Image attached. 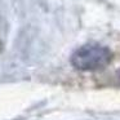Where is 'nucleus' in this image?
I'll return each mask as SVG.
<instances>
[{"instance_id": "obj_1", "label": "nucleus", "mask_w": 120, "mask_h": 120, "mask_svg": "<svg viewBox=\"0 0 120 120\" xmlns=\"http://www.w3.org/2000/svg\"><path fill=\"white\" fill-rule=\"evenodd\" d=\"M112 57L114 54L107 47L90 43L74 52L71 56V65L80 71H98L109 66Z\"/></svg>"}, {"instance_id": "obj_2", "label": "nucleus", "mask_w": 120, "mask_h": 120, "mask_svg": "<svg viewBox=\"0 0 120 120\" xmlns=\"http://www.w3.org/2000/svg\"><path fill=\"white\" fill-rule=\"evenodd\" d=\"M0 48H1V43H0Z\"/></svg>"}]
</instances>
